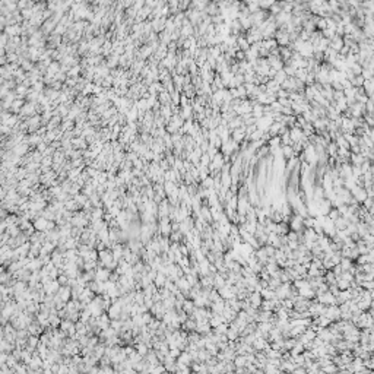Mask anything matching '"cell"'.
<instances>
[{
    "instance_id": "2",
    "label": "cell",
    "mask_w": 374,
    "mask_h": 374,
    "mask_svg": "<svg viewBox=\"0 0 374 374\" xmlns=\"http://www.w3.org/2000/svg\"><path fill=\"white\" fill-rule=\"evenodd\" d=\"M327 216H329L332 221H335V219L339 216V212H338V209H336V208H332V209L327 212Z\"/></svg>"
},
{
    "instance_id": "3",
    "label": "cell",
    "mask_w": 374,
    "mask_h": 374,
    "mask_svg": "<svg viewBox=\"0 0 374 374\" xmlns=\"http://www.w3.org/2000/svg\"><path fill=\"white\" fill-rule=\"evenodd\" d=\"M171 238H173V241H178V240H180V232H175Z\"/></svg>"
},
{
    "instance_id": "1",
    "label": "cell",
    "mask_w": 374,
    "mask_h": 374,
    "mask_svg": "<svg viewBox=\"0 0 374 374\" xmlns=\"http://www.w3.org/2000/svg\"><path fill=\"white\" fill-rule=\"evenodd\" d=\"M193 308H194V304H193V301H192V300H184V305H183V310H184V311H187V313H192V311H193Z\"/></svg>"
}]
</instances>
